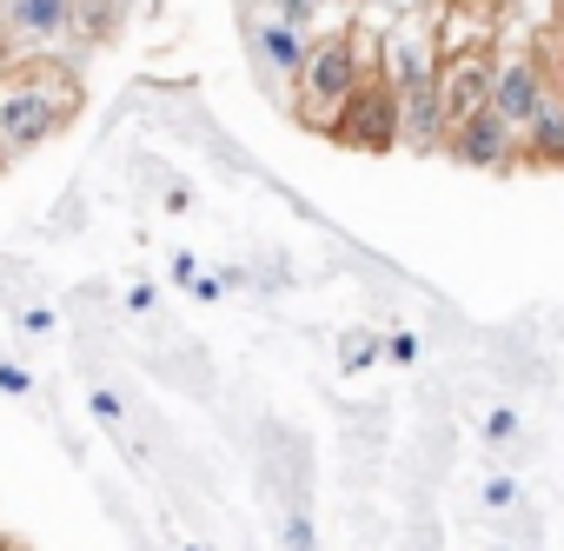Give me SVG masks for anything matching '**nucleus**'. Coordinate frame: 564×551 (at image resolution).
Instances as JSON below:
<instances>
[{"label": "nucleus", "instance_id": "1", "mask_svg": "<svg viewBox=\"0 0 564 551\" xmlns=\"http://www.w3.org/2000/svg\"><path fill=\"white\" fill-rule=\"evenodd\" d=\"M74 107H80V80L61 61L34 54L28 67H8L0 74V160H28L34 147H47Z\"/></svg>", "mask_w": 564, "mask_h": 551}, {"label": "nucleus", "instance_id": "2", "mask_svg": "<svg viewBox=\"0 0 564 551\" xmlns=\"http://www.w3.org/2000/svg\"><path fill=\"white\" fill-rule=\"evenodd\" d=\"M359 80H366V54H359L352 34L313 41L306 67H300V80H293V87H300V120H306L313 133H333L339 114H346V100L359 94Z\"/></svg>", "mask_w": 564, "mask_h": 551}, {"label": "nucleus", "instance_id": "3", "mask_svg": "<svg viewBox=\"0 0 564 551\" xmlns=\"http://www.w3.org/2000/svg\"><path fill=\"white\" fill-rule=\"evenodd\" d=\"M333 140H339V147H352V153H392V147L405 140V100H399V87H392V74H386V67L359 80V94L346 100V114H339Z\"/></svg>", "mask_w": 564, "mask_h": 551}, {"label": "nucleus", "instance_id": "4", "mask_svg": "<svg viewBox=\"0 0 564 551\" xmlns=\"http://www.w3.org/2000/svg\"><path fill=\"white\" fill-rule=\"evenodd\" d=\"M445 153L458 166H471V173H505V166H524V133L498 107H478L445 133Z\"/></svg>", "mask_w": 564, "mask_h": 551}, {"label": "nucleus", "instance_id": "5", "mask_svg": "<svg viewBox=\"0 0 564 551\" xmlns=\"http://www.w3.org/2000/svg\"><path fill=\"white\" fill-rule=\"evenodd\" d=\"M551 100H557V87H551V74H544V54H524V47H518V54H505V61H498L491 107H498L518 133H524V127H531Z\"/></svg>", "mask_w": 564, "mask_h": 551}, {"label": "nucleus", "instance_id": "6", "mask_svg": "<svg viewBox=\"0 0 564 551\" xmlns=\"http://www.w3.org/2000/svg\"><path fill=\"white\" fill-rule=\"evenodd\" d=\"M491 80H498V54L491 47H452L438 61V100H445V120L458 127L465 114L491 107Z\"/></svg>", "mask_w": 564, "mask_h": 551}, {"label": "nucleus", "instance_id": "7", "mask_svg": "<svg viewBox=\"0 0 564 551\" xmlns=\"http://www.w3.org/2000/svg\"><path fill=\"white\" fill-rule=\"evenodd\" d=\"M80 0H0V34H8L21 54H41L54 41H67Z\"/></svg>", "mask_w": 564, "mask_h": 551}, {"label": "nucleus", "instance_id": "8", "mask_svg": "<svg viewBox=\"0 0 564 551\" xmlns=\"http://www.w3.org/2000/svg\"><path fill=\"white\" fill-rule=\"evenodd\" d=\"M252 47H259V61H265L272 74H286V80H300V67H306V54H313L306 28H300V21H279V14H265V21L252 28Z\"/></svg>", "mask_w": 564, "mask_h": 551}, {"label": "nucleus", "instance_id": "9", "mask_svg": "<svg viewBox=\"0 0 564 551\" xmlns=\"http://www.w3.org/2000/svg\"><path fill=\"white\" fill-rule=\"evenodd\" d=\"M438 61H445V54H438L425 34H392V47H386L379 67L392 74L399 94H412V87H432V80H438Z\"/></svg>", "mask_w": 564, "mask_h": 551}, {"label": "nucleus", "instance_id": "10", "mask_svg": "<svg viewBox=\"0 0 564 551\" xmlns=\"http://www.w3.org/2000/svg\"><path fill=\"white\" fill-rule=\"evenodd\" d=\"M524 166H551V173L564 166V94L524 127Z\"/></svg>", "mask_w": 564, "mask_h": 551}, {"label": "nucleus", "instance_id": "11", "mask_svg": "<svg viewBox=\"0 0 564 551\" xmlns=\"http://www.w3.org/2000/svg\"><path fill=\"white\" fill-rule=\"evenodd\" d=\"M339 359H346V372H366L379 359V333H346L339 339Z\"/></svg>", "mask_w": 564, "mask_h": 551}, {"label": "nucleus", "instance_id": "12", "mask_svg": "<svg viewBox=\"0 0 564 551\" xmlns=\"http://www.w3.org/2000/svg\"><path fill=\"white\" fill-rule=\"evenodd\" d=\"M87 412H94L107 432H120V425H127V406H120V392H107V386H94V392H87Z\"/></svg>", "mask_w": 564, "mask_h": 551}, {"label": "nucleus", "instance_id": "13", "mask_svg": "<svg viewBox=\"0 0 564 551\" xmlns=\"http://www.w3.org/2000/svg\"><path fill=\"white\" fill-rule=\"evenodd\" d=\"M41 386H34V372L21 366V359H0V399H34Z\"/></svg>", "mask_w": 564, "mask_h": 551}, {"label": "nucleus", "instance_id": "14", "mask_svg": "<svg viewBox=\"0 0 564 551\" xmlns=\"http://www.w3.org/2000/svg\"><path fill=\"white\" fill-rule=\"evenodd\" d=\"M485 439H491V445H511V439H518V412H511V406L485 412Z\"/></svg>", "mask_w": 564, "mask_h": 551}, {"label": "nucleus", "instance_id": "15", "mask_svg": "<svg viewBox=\"0 0 564 551\" xmlns=\"http://www.w3.org/2000/svg\"><path fill=\"white\" fill-rule=\"evenodd\" d=\"M186 293H193L199 306H219V293H226V272H199V280H193Z\"/></svg>", "mask_w": 564, "mask_h": 551}, {"label": "nucleus", "instance_id": "16", "mask_svg": "<svg viewBox=\"0 0 564 551\" xmlns=\"http://www.w3.org/2000/svg\"><path fill=\"white\" fill-rule=\"evenodd\" d=\"M386 359H392V366H412V359H419V339H412V333H392V339H386Z\"/></svg>", "mask_w": 564, "mask_h": 551}, {"label": "nucleus", "instance_id": "17", "mask_svg": "<svg viewBox=\"0 0 564 551\" xmlns=\"http://www.w3.org/2000/svg\"><path fill=\"white\" fill-rule=\"evenodd\" d=\"M511 498H518V485H511L505 472H491V478H485V505H498V511H505Z\"/></svg>", "mask_w": 564, "mask_h": 551}, {"label": "nucleus", "instance_id": "18", "mask_svg": "<svg viewBox=\"0 0 564 551\" xmlns=\"http://www.w3.org/2000/svg\"><path fill=\"white\" fill-rule=\"evenodd\" d=\"M313 8H319V0H272V14H279V21H300V28L313 21Z\"/></svg>", "mask_w": 564, "mask_h": 551}, {"label": "nucleus", "instance_id": "19", "mask_svg": "<svg viewBox=\"0 0 564 551\" xmlns=\"http://www.w3.org/2000/svg\"><path fill=\"white\" fill-rule=\"evenodd\" d=\"M166 272H173V287H193V280H199V259H193V252H173Z\"/></svg>", "mask_w": 564, "mask_h": 551}, {"label": "nucleus", "instance_id": "20", "mask_svg": "<svg viewBox=\"0 0 564 551\" xmlns=\"http://www.w3.org/2000/svg\"><path fill=\"white\" fill-rule=\"evenodd\" d=\"M21 333H28V339H47V333H54V313L28 306V313H21Z\"/></svg>", "mask_w": 564, "mask_h": 551}, {"label": "nucleus", "instance_id": "21", "mask_svg": "<svg viewBox=\"0 0 564 551\" xmlns=\"http://www.w3.org/2000/svg\"><path fill=\"white\" fill-rule=\"evenodd\" d=\"M127 313H153V287H147V280L127 287Z\"/></svg>", "mask_w": 564, "mask_h": 551}]
</instances>
